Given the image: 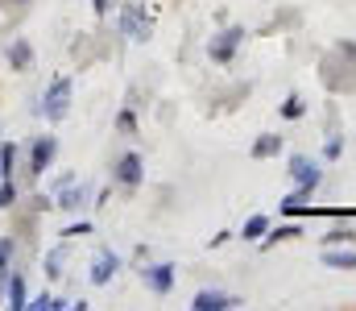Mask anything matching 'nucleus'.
Instances as JSON below:
<instances>
[{
    "mask_svg": "<svg viewBox=\"0 0 356 311\" xmlns=\"http://www.w3.org/2000/svg\"><path fill=\"white\" fill-rule=\"evenodd\" d=\"M245 42V29L241 25H232V29H220L211 42H207V58L211 63H232V54H236V46Z\"/></svg>",
    "mask_w": 356,
    "mask_h": 311,
    "instance_id": "obj_1",
    "label": "nucleus"
},
{
    "mask_svg": "<svg viewBox=\"0 0 356 311\" xmlns=\"http://www.w3.org/2000/svg\"><path fill=\"white\" fill-rule=\"evenodd\" d=\"M67 108H71V79H54V83L46 88L42 112H46L50 120H63V116H67Z\"/></svg>",
    "mask_w": 356,
    "mask_h": 311,
    "instance_id": "obj_2",
    "label": "nucleus"
},
{
    "mask_svg": "<svg viewBox=\"0 0 356 311\" xmlns=\"http://www.w3.org/2000/svg\"><path fill=\"white\" fill-rule=\"evenodd\" d=\"M54 154H58V137H38L33 141V150H29V175L38 179V175H46L50 170V162H54Z\"/></svg>",
    "mask_w": 356,
    "mask_h": 311,
    "instance_id": "obj_3",
    "label": "nucleus"
},
{
    "mask_svg": "<svg viewBox=\"0 0 356 311\" xmlns=\"http://www.w3.org/2000/svg\"><path fill=\"white\" fill-rule=\"evenodd\" d=\"M141 278H145V287H149L154 295H170V287H175V266H170V262L145 266V270H141Z\"/></svg>",
    "mask_w": 356,
    "mask_h": 311,
    "instance_id": "obj_4",
    "label": "nucleus"
},
{
    "mask_svg": "<svg viewBox=\"0 0 356 311\" xmlns=\"http://www.w3.org/2000/svg\"><path fill=\"white\" fill-rule=\"evenodd\" d=\"M290 175H294V183H298V187H311V191L323 183V170H319L311 158H302V154H294V158H290Z\"/></svg>",
    "mask_w": 356,
    "mask_h": 311,
    "instance_id": "obj_5",
    "label": "nucleus"
},
{
    "mask_svg": "<svg viewBox=\"0 0 356 311\" xmlns=\"http://www.w3.org/2000/svg\"><path fill=\"white\" fill-rule=\"evenodd\" d=\"M120 29H124V33H129L133 42H145V38L154 33V25H149V21L141 17V8H137V4H129V8L120 13Z\"/></svg>",
    "mask_w": 356,
    "mask_h": 311,
    "instance_id": "obj_6",
    "label": "nucleus"
},
{
    "mask_svg": "<svg viewBox=\"0 0 356 311\" xmlns=\"http://www.w3.org/2000/svg\"><path fill=\"white\" fill-rule=\"evenodd\" d=\"M191 308L195 311H232V308H241V299L236 295H224V291H199Z\"/></svg>",
    "mask_w": 356,
    "mask_h": 311,
    "instance_id": "obj_7",
    "label": "nucleus"
},
{
    "mask_svg": "<svg viewBox=\"0 0 356 311\" xmlns=\"http://www.w3.org/2000/svg\"><path fill=\"white\" fill-rule=\"evenodd\" d=\"M116 183H120V187H137V183H141V158H137V154H124V158L116 162Z\"/></svg>",
    "mask_w": 356,
    "mask_h": 311,
    "instance_id": "obj_8",
    "label": "nucleus"
},
{
    "mask_svg": "<svg viewBox=\"0 0 356 311\" xmlns=\"http://www.w3.org/2000/svg\"><path fill=\"white\" fill-rule=\"evenodd\" d=\"M116 270H120V257H116V253H99V257L91 262V282L104 287V282H112Z\"/></svg>",
    "mask_w": 356,
    "mask_h": 311,
    "instance_id": "obj_9",
    "label": "nucleus"
},
{
    "mask_svg": "<svg viewBox=\"0 0 356 311\" xmlns=\"http://www.w3.org/2000/svg\"><path fill=\"white\" fill-rule=\"evenodd\" d=\"M8 67H13V71H29V67H33V46H29L25 38H13V46H8Z\"/></svg>",
    "mask_w": 356,
    "mask_h": 311,
    "instance_id": "obj_10",
    "label": "nucleus"
},
{
    "mask_svg": "<svg viewBox=\"0 0 356 311\" xmlns=\"http://www.w3.org/2000/svg\"><path fill=\"white\" fill-rule=\"evenodd\" d=\"M4 299H8V308L13 311H25V278L21 274H4Z\"/></svg>",
    "mask_w": 356,
    "mask_h": 311,
    "instance_id": "obj_11",
    "label": "nucleus"
},
{
    "mask_svg": "<svg viewBox=\"0 0 356 311\" xmlns=\"http://www.w3.org/2000/svg\"><path fill=\"white\" fill-rule=\"evenodd\" d=\"M323 266H332V270H356V249H323Z\"/></svg>",
    "mask_w": 356,
    "mask_h": 311,
    "instance_id": "obj_12",
    "label": "nucleus"
},
{
    "mask_svg": "<svg viewBox=\"0 0 356 311\" xmlns=\"http://www.w3.org/2000/svg\"><path fill=\"white\" fill-rule=\"evenodd\" d=\"M282 154V137L277 133H261L257 141H253V158L261 162V158H277Z\"/></svg>",
    "mask_w": 356,
    "mask_h": 311,
    "instance_id": "obj_13",
    "label": "nucleus"
},
{
    "mask_svg": "<svg viewBox=\"0 0 356 311\" xmlns=\"http://www.w3.org/2000/svg\"><path fill=\"white\" fill-rule=\"evenodd\" d=\"M307 200H311V187H298V191H294V196H286V200H282V212H286V216H298V212H307Z\"/></svg>",
    "mask_w": 356,
    "mask_h": 311,
    "instance_id": "obj_14",
    "label": "nucleus"
},
{
    "mask_svg": "<svg viewBox=\"0 0 356 311\" xmlns=\"http://www.w3.org/2000/svg\"><path fill=\"white\" fill-rule=\"evenodd\" d=\"M79 204H83V187H75V179H71V183H63V191H58V207L75 212Z\"/></svg>",
    "mask_w": 356,
    "mask_h": 311,
    "instance_id": "obj_15",
    "label": "nucleus"
},
{
    "mask_svg": "<svg viewBox=\"0 0 356 311\" xmlns=\"http://www.w3.org/2000/svg\"><path fill=\"white\" fill-rule=\"evenodd\" d=\"M266 232H269V216H249L241 237H245V241H257V237H266Z\"/></svg>",
    "mask_w": 356,
    "mask_h": 311,
    "instance_id": "obj_16",
    "label": "nucleus"
},
{
    "mask_svg": "<svg viewBox=\"0 0 356 311\" xmlns=\"http://www.w3.org/2000/svg\"><path fill=\"white\" fill-rule=\"evenodd\" d=\"M282 116H286V120L307 116V100H302V96H286V104H282Z\"/></svg>",
    "mask_w": 356,
    "mask_h": 311,
    "instance_id": "obj_17",
    "label": "nucleus"
},
{
    "mask_svg": "<svg viewBox=\"0 0 356 311\" xmlns=\"http://www.w3.org/2000/svg\"><path fill=\"white\" fill-rule=\"evenodd\" d=\"M294 237H302L298 224H277V228H269V241H294Z\"/></svg>",
    "mask_w": 356,
    "mask_h": 311,
    "instance_id": "obj_18",
    "label": "nucleus"
},
{
    "mask_svg": "<svg viewBox=\"0 0 356 311\" xmlns=\"http://www.w3.org/2000/svg\"><path fill=\"white\" fill-rule=\"evenodd\" d=\"M13 204H17V187H13V179H4V183H0V212L13 207Z\"/></svg>",
    "mask_w": 356,
    "mask_h": 311,
    "instance_id": "obj_19",
    "label": "nucleus"
},
{
    "mask_svg": "<svg viewBox=\"0 0 356 311\" xmlns=\"http://www.w3.org/2000/svg\"><path fill=\"white\" fill-rule=\"evenodd\" d=\"M58 266H63V249H54V253L46 257V274H50V278H58V274H63Z\"/></svg>",
    "mask_w": 356,
    "mask_h": 311,
    "instance_id": "obj_20",
    "label": "nucleus"
},
{
    "mask_svg": "<svg viewBox=\"0 0 356 311\" xmlns=\"http://www.w3.org/2000/svg\"><path fill=\"white\" fill-rule=\"evenodd\" d=\"M323 241H327V245H344V241H353V232H348V228H336V232H327Z\"/></svg>",
    "mask_w": 356,
    "mask_h": 311,
    "instance_id": "obj_21",
    "label": "nucleus"
},
{
    "mask_svg": "<svg viewBox=\"0 0 356 311\" xmlns=\"http://www.w3.org/2000/svg\"><path fill=\"white\" fill-rule=\"evenodd\" d=\"M323 154H327V158H340V154H344V141H340V137H332V141H327V150H323Z\"/></svg>",
    "mask_w": 356,
    "mask_h": 311,
    "instance_id": "obj_22",
    "label": "nucleus"
},
{
    "mask_svg": "<svg viewBox=\"0 0 356 311\" xmlns=\"http://www.w3.org/2000/svg\"><path fill=\"white\" fill-rule=\"evenodd\" d=\"M8 253H13V237L0 241V270H4V262H8Z\"/></svg>",
    "mask_w": 356,
    "mask_h": 311,
    "instance_id": "obj_23",
    "label": "nucleus"
},
{
    "mask_svg": "<svg viewBox=\"0 0 356 311\" xmlns=\"http://www.w3.org/2000/svg\"><path fill=\"white\" fill-rule=\"evenodd\" d=\"M91 4H95V13H108V8H112L108 0H91Z\"/></svg>",
    "mask_w": 356,
    "mask_h": 311,
    "instance_id": "obj_24",
    "label": "nucleus"
},
{
    "mask_svg": "<svg viewBox=\"0 0 356 311\" xmlns=\"http://www.w3.org/2000/svg\"><path fill=\"white\" fill-rule=\"evenodd\" d=\"M0 179H8V175H4V158H0Z\"/></svg>",
    "mask_w": 356,
    "mask_h": 311,
    "instance_id": "obj_25",
    "label": "nucleus"
},
{
    "mask_svg": "<svg viewBox=\"0 0 356 311\" xmlns=\"http://www.w3.org/2000/svg\"><path fill=\"white\" fill-rule=\"evenodd\" d=\"M8 4H29V0H8Z\"/></svg>",
    "mask_w": 356,
    "mask_h": 311,
    "instance_id": "obj_26",
    "label": "nucleus"
}]
</instances>
